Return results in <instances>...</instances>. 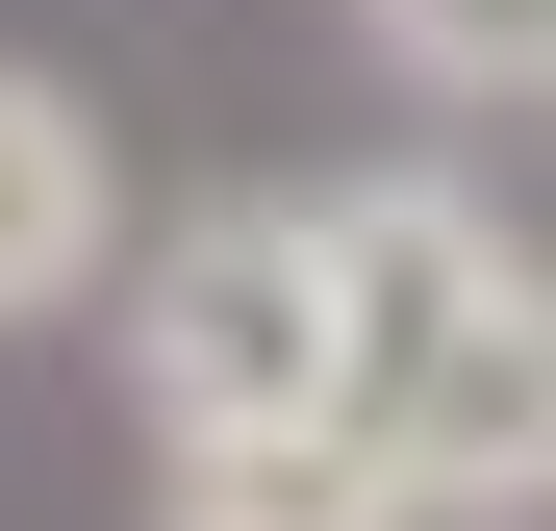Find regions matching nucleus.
<instances>
[{"instance_id":"obj_1","label":"nucleus","mask_w":556,"mask_h":531,"mask_svg":"<svg viewBox=\"0 0 556 531\" xmlns=\"http://www.w3.org/2000/svg\"><path fill=\"white\" fill-rule=\"evenodd\" d=\"M329 430L380 456L405 531H531L556 481V304L455 177H329Z\"/></svg>"},{"instance_id":"obj_2","label":"nucleus","mask_w":556,"mask_h":531,"mask_svg":"<svg viewBox=\"0 0 556 531\" xmlns=\"http://www.w3.org/2000/svg\"><path fill=\"white\" fill-rule=\"evenodd\" d=\"M127 380H152V456L177 430H304L329 405V228L304 203H177L127 253Z\"/></svg>"},{"instance_id":"obj_3","label":"nucleus","mask_w":556,"mask_h":531,"mask_svg":"<svg viewBox=\"0 0 556 531\" xmlns=\"http://www.w3.org/2000/svg\"><path fill=\"white\" fill-rule=\"evenodd\" d=\"M102 253H127V127L76 102L51 51H0V329H51Z\"/></svg>"},{"instance_id":"obj_4","label":"nucleus","mask_w":556,"mask_h":531,"mask_svg":"<svg viewBox=\"0 0 556 531\" xmlns=\"http://www.w3.org/2000/svg\"><path fill=\"white\" fill-rule=\"evenodd\" d=\"M152 531H405V506H380V456L304 405V430H177V456H152Z\"/></svg>"},{"instance_id":"obj_5","label":"nucleus","mask_w":556,"mask_h":531,"mask_svg":"<svg viewBox=\"0 0 556 531\" xmlns=\"http://www.w3.org/2000/svg\"><path fill=\"white\" fill-rule=\"evenodd\" d=\"M430 102H531V51H556V0H354Z\"/></svg>"}]
</instances>
